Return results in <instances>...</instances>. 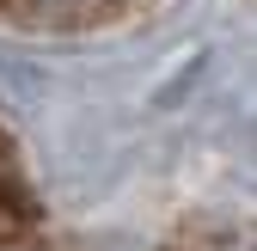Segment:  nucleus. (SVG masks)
<instances>
[{"label": "nucleus", "instance_id": "f257e3e1", "mask_svg": "<svg viewBox=\"0 0 257 251\" xmlns=\"http://www.w3.org/2000/svg\"><path fill=\"white\" fill-rule=\"evenodd\" d=\"M0 251H55L49 227L37 221V208H31L25 184L13 178L7 160H0Z\"/></svg>", "mask_w": 257, "mask_h": 251}, {"label": "nucleus", "instance_id": "f03ea898", "mask_svg": "<svg viewBox=\"0 0 257 251\" xmlns=\"http://www.w3.org/2000/svg\"><path fill=\"white\" fill-rule=\"evenodd\" d=\"M135 0H0L7 19H31V25H61V19H104V13H122Z\"/></svg>", "mask_w": 257, "mask_h": 251}]
</instances>
